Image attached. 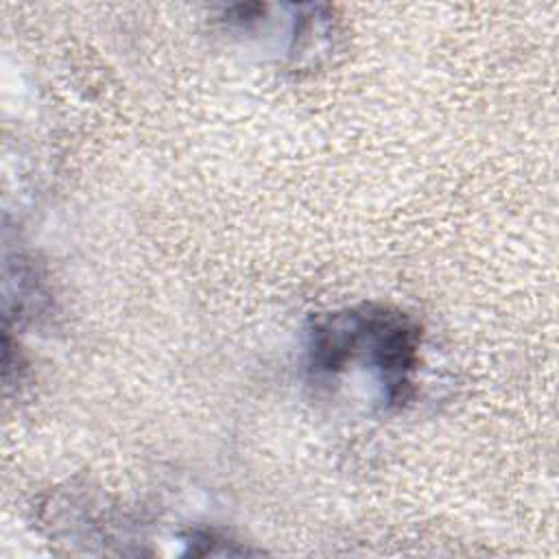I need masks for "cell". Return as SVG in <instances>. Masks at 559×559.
I'll use <instances>...</instances> for the list:
<instances>
[{
  "label": "cell",
  "instance_id": "obj_1",
  "mask_svg": "<svg viewBox=\"0 0 559 559\" xmlns=\"http://www.w3.org/2000/svg\"><path fill=\"white\" fill-rule=\"evenodd\" d=\"M419 328L397 310L365 306L334 312L310 332V369L317 378L336 376L352 358L362 356L378 371L384 400L400 404L411 393L417 367Z\"/></svg>",
  "mask_w": 559,
  "mask_h": 559
}]
</instances>
